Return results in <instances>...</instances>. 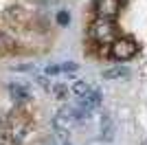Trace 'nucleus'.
I'll use <instances>...</instances> for the list:
<instances>
[{"mask_svg":"<svg viewBox=\"0 0 147 145\" xmlns=\"http://www.w3.org/2000/svg\"><path fill=\"white\" fill-rule=\"evenodd\" d=\"M77 123V115H75V108H61L55 117H53V127L57 132H68L70 127Z\"/></svg>","mask_w":147,"mask_h":145,"instance_id":"nucleus-3","label":"nucleus"},{"mask_svg":"<svg viewBox=\"0 0 147 145\" xmlns=\"http://www.w3.org/2000/svg\"><path fill=\"white\" fill-rule=\"evenodd\" d=\"M119 35V26L114 20H103L97 18L90 24V37L97 44H112Z\"/></svg>","mask_w":147,"mask_h":145,"instance_id":"nucleus-1","label":"nucleus"},{"mask_svg":"<svg viewBox=\"0 0 147 145\" xmlns=\"http://www.w3.org/2000/svg\"><path fill=\"white\" fill-rule=\"evenodd\" d=\"M138 51V44L132 40V37H117L114 42L110 44V55L119 62H127L132 60Z\"/></svg>","mask_w":147,"mask_h":145,"instance_id":"nucleus-2","label":"nucleus"},{"mask_svg":"<svg viewBox=\"0 0 147 145\" xmlns=\"http://www.w3.org/2000/svg\"><path fill=\"white\" fill-rule=\"evenodd\" d=\"M37 2H40V5H55L57 0H37Z\"/></svg>","mask_w":147,"mask_h":145,"instance_id":"nucleus-16","label":"nucleus"},{"mask_svg":"<svg viewBox=\"0 0 147 145\" xmlns=\"http://www.w3.org/2000/svg\"><path fill=\"white\" fill-rule=\"evenodd\" d=\"M61 72H66V70H77V64L75 62H66V64H59Z\"/></svg>","mask_w":147,"mask_h":145,"instance_id":"nucleus-14","label":"nucleus"},{"mask_svg":"<svg viewBox=\"0 0 147 145\" xmlns=\"http://www.w3.org/2000/svg\"><path fill=\"white\" fill-rule=\"evenodd\" d=\"M73 92L79 99H84V97H88L92 92V86L88 84V81H75V86H73Z\"/></svg>","mask_w":147,"mask_h":145,"instance_id":"nucleus-10","label":"nucleus"},{"mask_svg":"<svg viewBox=\"0 0 147 145\" xmlns=\"http://www.w3.org/2000/svg\"><path fill=\"white\" fill-rule=\"evenodd\" d=\"M51 92H53V97H55V99H59V101H66V99H68V88H66V84H53Z\"/></svg>","mask_w":147,"mask_h":145,"instance_id":"nucleus-11","label":"nucleus"},{"mask_svg":"<svg viewBox=\"0 0 147 145\" xmlns=\"http://www.w3.org/2000/svg\"><path fill=\"white\" fill-rule=\"evenodd\" d=\"M101 99H103V95H101V92H99V90H92L88 97H84V99H81L79 108L86 110V112H92V110H94L99 103H101Z\"/></svg>","mask_w":147,"mask_h":145,"instance_id":"nucleus-6","label":"nucleus"},{"mask_svg":"<svg viewBox=\"0 0 147 145\" xmlns=\"http://www.w3.org/2000/svg\"><path fill=\"white\" fill-rule=\"evenodd\" d=\"M35 81H37L40 86H42L44 90H49V92H51V88H53V81H51V79H46V77H37Z\"/></svg>","mask_w":147,"mask_h":145,"instance_id":"nucleus-13","label":"nucleus"},{"mask_svg":"<svg viewBox=\"0 0 147 145\" xmlns=\"http://www.w3.org/2000/svg\"><path fill=\"white\" fill-rule=\"evenodd\" d=\"M9 95H11V99L16 103H24L31 99V92L26 90L24 86H20V84H11L9 86Z\"/></svg>","mask_w":147,"mask_h":145,"instance_id":"nucleus-7","label":"nucleus"},{"mask_svg":"<svg viewBox=\"0 0 147 145\" xmlns=\"http://www.w3.org/2000/svg\"><path fill=\"white\" fill-rule=\"evenodd\" d=\"M121 9V0H97V13L103 20H114Z\"/></svg>","mask_w":147,"mask_h":145,"instance_id":"nucleus-4","label":"nucleus"},{"mask_svg":"<svg viewBox=\"0 0 147 145\" xmlns=\"http://www.w3.org/2000/svg\"><path fill=\"white\" fill-rule=\"evenodd\" d=\"M68 22H70V13H68V11H57V24L66 26Z\"/></svg>","mask_w":147,"mask_h":145,"instance_id":"nucleus-12","label":"nucleus"},{"mask_svg":"<svg viewBox=\"0 0 147 145\" xmlns=\"http://www.w3.org/2000/svg\"><path fill=\"white\" fill-rule=\"evenodd\" d=\"M101 141H105V143L114 141V123L108 115L101 117Z\"/></svg>","mask_w":147,"mask_h":145,"instance_id":"nucleus-8","label":"nucleus"},{"mask_svg":"<svg viewBox=\"0 0 147 145\" xmlns=\"http://www.w3.org/2000/svg\"><path fill=\"white\" fill-rule=\"evenodd\" d=\"M5 18L11 24H16V26H26V24L33 22V16L29 11H24V9H20V7H9L5 11Z\"/></svg>","mask_w":147,"mask_h":145,"instance_id":"nucleus-5","label":"nucleus"},{"mask_svg":"<svg viewBox=\"0 0 147 145\" xmlns=\"http://www.w3.org/2000/svg\"><path fill=\"white\" fill-rule=\"evenodd\" d=\"M61 68L59 66H46V75H59Z\"/></svg>","mask_w":147,"mask_h":145,"instance_id":"nucleus-15","label":"nucleus"},{"mask_svg":"<svg viewBox=\"0 0 147 145\" xmlns=\"http://www.w3.org/2000/svg\"><path fill=\"white\" fill-rule=\"evenodd\" d=\"M125 77H129V70L125 66H114V68H105V70H103V79H108V81L125 79Z\"/></svg>","mask_w":147,"mask_h":145,"instance_id":"nucleus-9","label":"nucleus"}]
</instances>
